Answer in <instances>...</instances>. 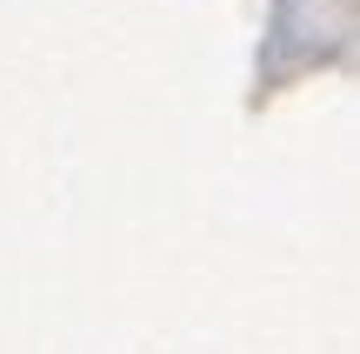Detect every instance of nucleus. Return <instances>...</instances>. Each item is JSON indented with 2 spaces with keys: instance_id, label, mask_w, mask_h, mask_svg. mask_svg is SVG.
I'll use <instances>...</instances> for the list:
<instances>
[]
</instances>
